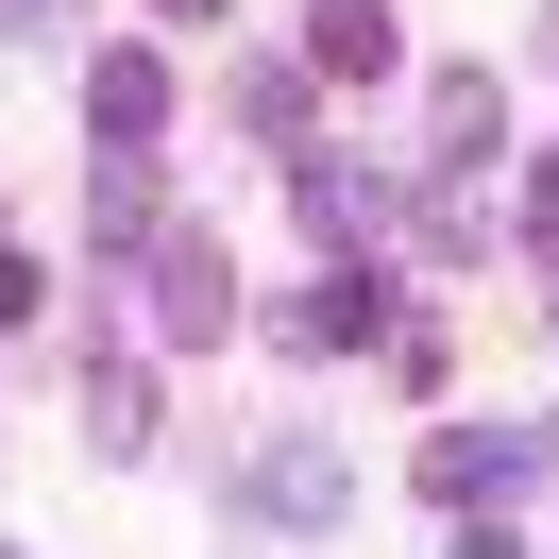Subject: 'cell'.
Segmentation results:
<instances>
[{
  "label": "cell",
  "instance_id": "1",
  "mask_svg": "<svg viewBox=\"0 0 559 559\" xmlns=\"http://www.w3.org/2000/svg\"><path fill=\"white\" fill-rule=\"evenodd\" d=\"M238 509H254V525H340V441H272V457L238 475Z\"/></svg>",
  "mask_w": 559,
  "mask_h": 559
},
{
  "label": "cell",
  "instance_id": "2",
  "mask_svg": "<svg viewBox=\"0 0 559 559\" xmlns=\"http://www.w3.org/2000/svg\"><path fill=\"white\" fill-rule=\"evenodd\" d=\"M525 457H543V441H525V424H457V441L424 457V475H441V491H509Z\"/></svg>",
  "mask_w": 559,
  "mask_h": 559
},
{
  "label": "cell",
  "instance_id": "3",
  "mask_svg": "<svg viewBox=\"0 0 559 559\" xmlns=\"http://www.w3.org/2000/svg\"><path fill=\"white\" fill-rule=\"evenodd\" d=\"M85 119H103V136H153V119H170V85H153V51H103V85H85Z\"/></svg>",
  "mask_w": 559,
  "mask_h": 559
},
{
  "label": "cell",
  "instance_id": "4",
  "mask_svg": "<svg viewBox=\"0 0 559 559\" xmlns=\"http://www.w3.org/2000/svg\"><path fill=\"white\" fill-rule=\"evenodd\" d=\"M373 272H340V288H306V306H288V340H306V356H340V340H373Z\"/></svg>",
  "mask_w": 559,
  "mask_h": 559
},
{
  "label": "cell",
  "instance_id": "5",
  "mask_svg": "<svg viewBox=\"0 0 559 559\" xmlns=\"http://www.w3.org/2000/svg\"><path fill=\"white\" fill-rule=\"evenodd\" d=\"M238 322V288H221V254L204 238H170V340H221Z\"/></svg>",
  "mask_w": 559,
  "mask_h": 559
},
{
  "label": "cell",
  "instance_id": "6",
  "mask_svg": "<svg viewBox=\"0 0 559 559\" xmlns=\"http://www.w3.org/2000/svg\"><path fill=\"white\" fill-rule=\"evenodd\" d=\"M85 441L136 457V441H153V373H85Z\"/></svg>",
  "mask_w": 559,
  "mask_h": 559
},
{
  "label": "cell",
  "instance_id": "7",
  "mask_svg": "<svg viewBox=\"0 0 559 559\" xmlns=\"http://www.w3.org/2000/svg\"><path fill=\"white\" fill-rule=\"evenodd\" d=\"M322 69H390V17H373V0H322Z\"/></svg>",
  "mask_w": 559,
  "mask_h": 559
},
{
  "label": "cell",
  "instance_id": "8",
  "mask_svg": "<svg viewBox=\"0 0 559 559\" xmlns=\"http://www.w3.org/2000/svg\"><path fill=\"white\" fill-rule=\"evenodd\" d=\"M525 238H559V170H525Z\"/></svg>",
  "mask_w": 559,
  "mask_h": 559
},
{
  "label": "cell",
  "instance_id": "9",
  "mask_svg": "<svg viewBox=\"0 0 559 559\" xmlns=\"http://www.w3.org/2000/svg\"><path fill=\"white\" fill-rule=\"evenodd\" d=\"M457 559H525V543H509V525H475V543H457Z\"/></svg>",
  "mask_w": 559,
  "mask_h": 559
},
{
  "label": "cell",
  "instance_id": "10",
  "mask_svg": "<svg viewBox=\"0 0 559 559\" xmlns=\"http://www.w3.org/2000/svg\"><path fill=\"white\" fill-rule=\"evenodd\" d=\"M35 17H51V0H0V35H35Z\"/></svg>",
  "mask_w": 559,
  "mask_h": 559
},
{
  "label": "cell",
  "instance_id": "11",
  "mask_svg": "<svg viewBox=\"0 0 559 559\" xmlns=\"http://www.w3.org/2000/svg\"><path fill=\"white\" fill-rule=\"evenodd\" d=\"M170 17H221V0H170Z\"/></svg>",
  "mask_w": 559,
  "mask_h": 559
}]
</instances>
